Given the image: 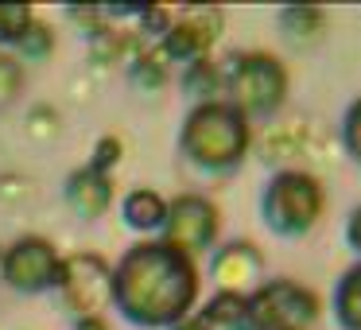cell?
Instances as JSON below:
<instances>
[{
  "label": "cell",
  "instance_id": "obj_6",
  "mask_svg": "<svg viewBox=\"0 0 361 330\" xmlns=\"http://www.w3.org/2000/svg\"><path fill=\"white\" fill-rule=\"evenodd\" d=\"M59 252L51 249V241L43 237H24L8 249L4 257V280L12 283L16 291H47L59 283Z\"/></svg>",
  "mask_w": 361,
  "mask_h": 330
},
{
  "label": "cell",
  "instance_id": "obj_12",
  "mask_svg": "<svg viewBox=\"0 0 361 330\" xmlns=\"http://www.w3.org/2000/svg\"><path fill=\"white\" fill-rule=\"evenodd\" d=\"M202 322H206V326H218V330H252L249 299H245L241 291H221V295L210 299Z\"/></svg>",
  "mask_w": 361,
  "mask_h": 330
},
{
  "label": "cell",
  "instance_id": "obj_17",
  "mask_svg": "<svg viewBox=\"0 0 361 330\" xmlns=\"http://www.w3.org/2000/svg\"><path fill=\"white\" fill-rule=\"evenodd\" d=\"M32 28V8H24V4H8V8H0V39L20 43V35Z\"/></svg>",
  "mask_w": 361,
  "mask_h": 330
},
{
  "label": "cell",
  "instance_id": "obj_9",
  "mask_svg": "<svg viewBox=\"0 0 361 330\" xmlns=\"http://www.w3.org/2000/svg\"><path fill=\"white\" fill-rule=\"evenodd\" d=\"M218 32H221V12L218 8H187L179 16V24H171V32L164 35V55L198 63L202 51L218 39Z\"/></svg>",
  "mask_w": 361,
  "mask_h": 330
},
{
  "label": "cell",
  "instance_id": "obj_22",
  "mask_svg": "<svg viewBox=\"0 0 361 330\" xmlns=\"http://www.w3.org/2000/svg\"><path fill=\"white\" fill-rule=\"evenodd\" d=\"M117 156H121V140H117V136H105V140L94 148V164H90V167L105 175L113 164H117Z\"/></svg>",
  "mask_w": 361,
  "mask_h": 330
},
{
  "label": "cell",
  "instance_id": "obj_1",
  "mask_svg": "<svg viewBox=\"0 0 361 330\" xmlns=\"http://www.w3.org/2000/svg\"><path fill=\"white\" fill-rule=\"evenodd\" d=\"M198 295V272L187 252L167 241H140L113 272V299L136 326L183 322Z\"/></svg>",
  "mask_w": 361,
  "mask_h": 330
},
{
  "label": "cell",
  "instance_id": "obj_23",
  "mask_svg": "<svg viewBox=\"0 0 361 330\" xmlns=\"http://www.w3.org/2000/svg\"><path fill=\"white\" fill-rule=\"evenodd\" d=\"M140 20H144V32H152V35L171 32V12L167 8H140Z\"/></svg>",
  "mask_w": 361,
  "mask_h": 330
},
{
  "label": "cell",
  "instance_id": "obj_8",
  "mask_svg": "<svg viewBox=\"0 0 361 330\" xmlns=\"http://www.w3.org/2000/svg\"><path fill=\"white\" fill-rule=\"evenodd\" d=\"M59 288L66 291V299L86 319V314H97L113 299V276L102 257H71L59 268Z\"/></svg>",
  "mask_w": 361,
  "mask_h": 330
},
{
  "label": "cell",
  "instance_id": "obj_25",
  "mask_svg": "<svg viewBox=\"0 0 361 330\" xmlns=\"http://www.w3.org/2000/svg\"><path fill=\"white\" fill-rule=\"evenodd\" d=\"M74 330H105V322H102V314H86V319H78Z\"/></svg>",
  "mask_w": 361,
  "mask_h": 330
},
{
  "label": "cell",
  "instance_id": "obj_24",
  "mask_svg": "<svg viewBox=\"0 0 361 330\" xmlns=\"http://www.w3.org/2000/svg\"><path fill=\"white\" fill-rule=\"evenodd\" d=\"M345 241L353 245V249L361 252V206L353 210V218H350V226H345Z\"/></svg>",
  "mask_w": 361,
  "mask_h": 330
},
{
  "label": "cell",
  "instance_id": "obj_19",
  "mask_svg": "<svg viewBox=\"0 0 361 330\" xmlns=\"http://www.w3.org/2000/svg\"><path fill=\"white\" fill-rule=\"evenodd\" d=\"M51 47H55V39H51V32L43 24H35L32 20V28H27L24 35H20V51H24L32 63H39V59H47L51 55Z\"/></svg>",
  "mask_w": 361,
  "mask_h": 330
},
{
  "label": "cell",
  "instance_id": "obj_13",
  "mask_svg": "<svg viewBox=\"0 0 361 330\" xmlns=\"http://www.w3.org/2000/svg\"><path fill=\"white\" fill-rule=\"evenodd\" d=\"M280 28H283V35H288L295 47H307V43H314L322 35V28H326V12L311 8V4H291V8L280 12Z\"/></svg>",
  "mask_w": 361,
  "mask_h": 330
},
{
  "label": "cell",
  "instance_id": "obj_16",
  "mask_svg": "<svg viewBox=\"0 0 361 330\" xmlns=\"http://www.w3.org/2000/svg\"><path fill=\"white\" fill-rule=\"evenodd\" d=\"M183 86H187V94H198V97H210V94H218V86H221V74L214 71L206 59H198V63H190V71H187V78H183Z\"/></svg>",
  "mask_w": 361,
  "mask_h": 330
},
{
  "label": "cell",
  "instance_id": "obj_26",
  "mask_svg": "<svg viewBox=\"0 0 361 330\" xmlns=\"http://www.w3.org/2000/svg\"><path fill=\"white\" fill-rule=\"evenodd\" d=\"M175 330H210L202 322V314H198V319H187V322H175Z\"/></svg>",
  "mask_w": 361,
  "mask_h": 330
},
{
  "label": "cell",
  "instance_id": "obj_5",
  "mask_svg": "<svg viewBox=\"0 0 361 330\" xmlns=\"http://www.w3.org/2000/svg\"><path fill=\"white\" fill-rule=\"evenodd\" d=\"M288 74L272 55H241L229 71V94L241 113H272L283 102Z\"/></svg>",
  "mask_w": 361,
  "mask_h": 330
},
{
  "label": "cell",
  "instance_id": "obj_18",
  "mask_svg": "<svg viewBox=\"0 0 361 330\" xmlns=\"http://www.w3.org/2000/svg\"><path fill=\"white\" fill-rule=\"evenodd\" d=\"M128 74H133V86L148 90V94H156V90L164 86V78H167V74H164V63H159V59H152V55H140Z\"/></svg>",
  "mask_w": 361,
  "mask_h": 330
},
{
  "label": "cell",
  "instance_id": "obj_7",
  "mask_svg": "<svg viewBox=\"0 0 361 330\" xmlns=\"http://www.w3.org/2000/svg\"><path fill=\"white\" fill-rule=\"evenodd\" d=\"M167 245L179 252H198L214 241L218 233V210L198 195H183L167 206V221H164Z\"/></svg>",
  "mask_w": 361,
  "mask_h": 330
},
{
  "label": "cell",
  "instance_id": "obj_4",
  "mask_svg": "<svg viewBox=\"0 0 361 330\" xmlns=\"http://www.w3.org/2000/svg\"><path fill=\"white\" fill-rule=\"evenodd\" d=\"M314 319H319V299H314V291L299 288L291 280L264 283L249 299L252 330H303Z\"/></svg>",
  "mask_w": 361,
  "mask_h": 330
},
{
  "label": "cell",
  "instance_id": "obj_2",
  "mask_svg": "<svg viewBox=\"0 0 361 330\" xmlns=\"http://www.w3.org/2000/svg\"><path fill=\"white\" fill-rule=\"evenodd\" d=\"M249 148V125L237 105L226 102H202L183 125V152L195 159L198 167H233Z\"/></svg>",
  "mask_w": 361,
  "mask_h": 330
},
{
  "label": "cell",
  "instance_id": "obj_14",
  "mask_svg": "<svg viewBox=\"0 0 361 330\" xmlns=\"http://www.w3.org/2000/svg\"><path fill=\"white\" fill-rule=\"evenodd\" d=\"M125 221L133 229H159L167 221V202L156 190H133L125 198Z\"/></svg>",
  "mask_w": 361,
  "mask_h": 330
},
{
  "label": "cell",
  "instance_id": "obj_15",
  "mask_svg": "<svg viewBox=\"0 0 361 330\" xmlns=\"http://www.w3.org/2000/svg\"><path fill=\"white\" fill-rule=\"evenodd\" d=\"M334 311L342 330H361V264L342 276V283L334 291Z\"/></svg>",
  "mask_w": 361,
  "mask_h": 330
},
{
  "label": "cell",
  "instance_id": "obj_11",
  "mask_svg": "<svg viewBox=\"0 0 361 330\" xmlns=\"http://www.w3.org/2000/svg\"><path fill=\"white\" fill-rule=\"evenodd\" d=\"M214 276L226 283V291H237L241 283L257 280L260 276L257 249H252V245H229V249H221L218 260H214Z\"/></svg>",
  "mask_w": 361,
  "mask_h": 330
},
{
  "label": "cell",
  "instance_id": "obj_3",
  "mask_svg": "<svg viewBox=\"0 0 361 330\" xmlns=\"http://www.w3.org/2000/svg\"><path fill=\"white\" fill-rule=\"evenodd\" d=\"M322 214V187L303 171H283L272 179L264 195V218L276 233L299 237L319 221Z\"/></svg>",
  "mask_w": 361,
  "mask_h": 330
},
{
  "label": "cell",
  "instance_id": "obj_20",
  "mask_svg": "<svg viewBox=\"0 0 361 330\" xmlns=\"http://www.w3.org/2000/svg\"><path fill=\"white\" fill-rule=\"evenodd\" d=\"M20 86H24V71H20L16 59L0 55V105L12 102V97L20 94Z\"/></svg>",
  "mask_w": 361,
  "mask_h": 330
},
{
  "label": "cell",
  "instance_id": "obj_10",
  "mask_svg": "<svg viewBox=\"0 0 361 330\" xmlns=\"http://www.w3.org/2000/svg\"><path fill=\"white\" fill-rule=\"evenodd\" d=\"M66 198H71V206H74L78 214L97 218V214L109 206V198H113L109 175L94 171V167H82V171H74L71 183H66Z\"/></svg>",
  "mask_w": 361,
  "mask_h": 330
},
{
  "label": "cell",
  "instance_id": "obj_21",
  "mask_svg": "<svg viewBox=\"0 0 361 330\" xmlns=\"http://www.w3.org/2000/svg\"><path fill=\"white\" fill-rule=\"evenodd\" d=\"M342 140L345 148H350V156L361 164V102L353 105L350 113H345V128H342Z\"/></svg>",
  "mask_w": 361,
  "mask_h": 330
}]
</instances>
